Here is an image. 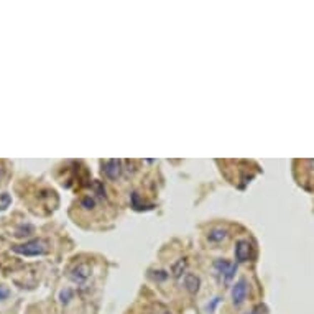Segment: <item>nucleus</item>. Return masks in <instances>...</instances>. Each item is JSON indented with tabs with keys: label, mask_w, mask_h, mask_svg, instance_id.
Returning <instances> with one entry per match:
<instances>
[{
	"label": "nucleus",
	"mask_w": 314,
	"mask_h": 314,
	"mask_svg": "<svg viewBox=\"0 0 314 314\" xmlns=\"http://www.w3.org/2000/svg\"><path fill=\"white\" fill-rule=\"evenodd\" d=\"M46 250H48V245L45 240H42V238H35V240H30L23 245H18V247H13V252H17V254L25 255V257L43 255V254H46Z\"/></svg>",
	"instance_id": "1"
},
{
	"label": "nucleus",
	"mask_w": 314,
	"mask_h": 314,
	"mask_svg": "<svg viewBox=\"0 0 314 314\" xmlns=\"http://www.w3.org/2000/svg\"><path fill=\"white\" fill-rule=\"evenodd\" d=\"M214 268L217 271V275L221 276L222 283H229L232 278H234V273H235V265L230 263V262H225V260H217Z\"/></svg>",
	"instance_id": "2"
},
{
	"label": "nucleus",
	"mask_w": 314,
	"mask_h": 314,
	"mask_svg": "<svg viewBox=\"0 0 314 314\" xmlns=\"http://www.w3.org/2000/svg\"><path fill=\"white\" fill-rule=\"evenodd\" d=\"M247 293H249V285H247V280H238L235 283L234 290H232V299H234V304L238 306L245 301V298H247Z\"/></svg>",
	"instance_id": "3"
},
{
	"label": "nucleus",
	"mask_w": 314,
	"mask_h": 314,
	"mask_svg": "<svg viewBox=\"0 0 314 314\" xmlns=\"http://www.w3.org/2000/svg\"><path fill=\"white\" fill-rule=\"evenodd\" d=\"M89 276H91V267L87 263H79L78 267L71 271V278L74 280V282H78V283L86 282V280L89 278Z\"/></svg>",
	"instance_id": "4"
},
{
	"label": "nucleus",
	"mask_w": 314,
	"mask_h": 314,
	"mask_svg": "<svg viewBox=\"0 0 314 314\" xmlns=\"http://www.w3.org/2000/svg\"><path fill=\"white\" fill-rule=\"evenodd\" d=\"M122 171V163L119 160H109L104 163V173L107 178L115 180Z\"/></svg>",
	"instance_id": "5"
},
{
	"label": "nucleus",
	"mask_w": 314,
	"mask_h": 314,
	"mask_svg": "<svg viewBox=\"0 0 314 314\" xmlns=\"http://www.w3.org/2000/svg\"><path fill=\"white\" fill-rule=\"evenodd\" d=\"M235 257H237L238 262L249 260V257H250V243H249L247 240H240V242L237 243V247H235Z\"/></svg>",
	"instance_id": "6"
},
{
	"label": "nucleus",
	"mask_w": 314,
	"mask_h": 314,
	"mask_svg": "<svg viewBox=\"0 0 314 314\" xmlns=\"http://www.w3.org/2000/svg\"><path fill=\"white\" fill-rule=\"evenodd\" d=\"M184 285H186V288L191 293H196L197 290H199V278L194 276V275H186V278H184Z\"/></svg>",
	"instance_id": "7"
},
{
	"label": "nucleus",
	"mask_w": 314,
	"mask_h": 314,
	"mask_svg": "<svg viewBox=\"0 0 314 314\" xmlns=\"http://www.w3.org/2000/svg\"><path fill=\"white\" fill-rule=\"evenodd\" d=\"M227 237V230L225 229H213L209 232V240L211 242H222Z\"/></svg>",
	"instance_id": "8"
},
{
	"label": "nucleus",
	"mask_w": 314,
	"mask_h": 314,
	"mask_svg": "<svg viewBox=\"0 0 314 314\" xmlns=\"http://www.w3.org/2000/svg\"><path fill=\"white\" fill-rule=\"evenodd\" d=\"M94 204H95V201L92 199V197H84V199H83V206H84L86 209H91Z\"/></svg>",
	"instance_id": "9"
},
{
	"label": "nucleus",
	"mask_w": 314,
	"mask_h": 314,
	"mask_svg": "<svg viewBox=\"0 0 314 314\" xmlns=\"http://www.w3.org/2000/svg\"><path fill=\"white\" fill-rule=\"evenodd\" d=\"M9 288H5V286H0V301H2V299H5L7 296H9Z\"/></svg>",
	"instance_id": "10"
},
{
	"label": "nucleus",
	"mask_w": 314,
	"mask_h": 314,
	"mask_svg": "<svg viewBox=\"0 0 314 314\" xmlns=\"http://www.w3.org/2000/svg\"><path fill=\"white\" fill-rule=\"evenodd\" d=\"M156 314H171L169 311H166V309H163V311H160V312H156Z\"/></svg>",
	"instance_id": "11"
}]
</instances>
